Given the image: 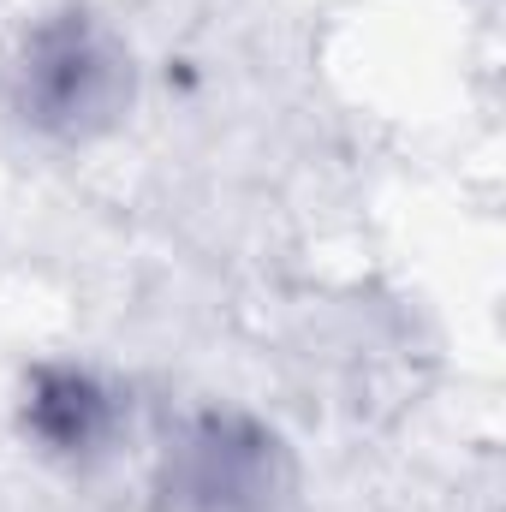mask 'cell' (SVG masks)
Segmentation results:
<instances>
[{"label": "cell", "instance_id": "7a4b0ae2", "mask_svg": "<svg viewBox=\"0 0 506 512\" xmlns=\"http://www.w3.org/2000/svg\"><path fill=\"white\" fill-rule=\"evenodd\" d=\"M298 483V453L268 417L203 405L161 441L143 512H292Z\"/></svg>", "mask_w": 506, "mask_h": 512}, {"label": "cell", "instance_id": "3957f363", "mask_svg": "<svg viewBox=\"0 0 506 512\" xmlns=\"http://www.w3.org/2000/svg\"><path fill=\"white\" fill-rule=\"evenodd\" d=\"M18 429L24 441L54 459V465H102L131 429V399L120 382H108L90 364L72 358H48L30 364L24 387H18Z\"/></svg>", "mask_w": 506, "mask_h": 512}, {"label": "cell", "instance_id": "6da1fadb", "mask_svg": "<svg viewBox=\"0 0 506 512\" xmlns=\"http://www.w3.org/2000/svg\"><path fill=\"white\" fill-rule=\"evenodd\" d=\"M137 108V54L126 30L90 6L60 0L12 30L0 48V114L54 149H90Z\"/></svg>", "mask_w": 506, "mask_h": 512}]
</instances>
